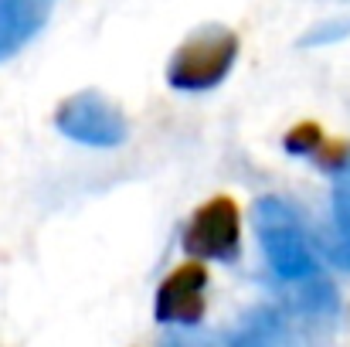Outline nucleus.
Masks as SVG:
<instances>
[{
	"label": "nucleus",
	"instance_id": "nucleus-6",
	"mask_svg": "<svg viewBox=\"0 0 350 347\" xmlns=\"http://www.w3.org/2000/svg\"><path fill=\"white\" fill-rule=\"evenodd\" d=\"M48 21V0H0V62L17 55Z\"/></svg>",
	"mask_w": 350,
	"mask_h": 347
},
{
	"label": "nucleus",
	"instance_id": "nucleus-4",
	"mask_svg": "<svg viewBox=\"0 0 350 347\" xmlns=\"http://www.w3.org/2000/svg\"><path fill=\"white\" fill-rule=\"evenodd\" d=\"M184 252L191 259L215 262H234L241 255V211L232 198H211L191 215L184 229Z\"/></svg>",
	"mask_w": 350,
	"mask_h": 347
},
{
	"label": "nucleus",
	"instance_id": "nucleus-1",
	"mask_svg": "<svg viewBox=\"0 0 350 347\" xmlns=\"http://www.w3.org/2000/svg\"><path fill=\"white\" fill-rule=\"evenodd\" d=\"M252 225H255V235H258V245L265 252L269 269L279 279L303 283V279L320 272L310 235L303 229V218L289 201H282L275 194L258 198L255 208H252Z\"/></svg>",
	"mask_w": 350,
	"mask_h": 347
},
{
	"label": "nucleus",
	"instance_id": "nucleus-9",
	"mask_svg": "<svg viewBox=\"0 0 350 347\" xmlns=\"http://www.w3.org/2000/svg\"><path fill=\"white\" fill-rule=\"evenodd\" d=\"M323 143H327V140H323V129H320L317 123H299V126H293V129L286 133V140H282L286 153H293V157H317Z\"/></svg>",
	"mask_w": 350,
	"mask_h": 347
},
{
	"label": "nucleus",
	"instance_id": "nucleus-11",
	"mask_svg": "<svg viewBox=\"0 0 350 347\" xmlns=\"http://www.w3.org/2000/svg\"><path fill=\"white\" fill-rule=\"evenodd\" d=\"M170 347H180V344H170Z\"/></svg>",
	"mask_w": 350,
	"mask_h": 347
},
{
	"label": "nucleus",
	"instance_id": "nucleus-3",
	"mask_svg": "<svg viewBox=\"0 0 350 347\" xmlns=\"http://www.w3.org/2000/svg\"><path fill=\"white\" fill-rule=\"evenodd\" d=\"M55 126L68 140L85 143V146H99V150L119 146L129 136V119H126V113L119 110L113 99H106L103 92H96V89H85V92L68 96L55 110Z\"/></svg>",
	"mask_w": 350,
	"mask_h": 347
},
{
	"label": "nucleus",
	"instance_id": "nucleus-8",
	"mask_svg": "<svg viewBox=\"0 0 350 347\" xmlns=\"http://www.w3.org/2000/svg\"><path fill=\"white\" fill-rule=\"evenodd\" d=\"M334 229H337V242L330 248V259L350 272V160L337 170L334 181Z\"/></svg>",
	"mask_w": 350,
	"mask_h": 347
},
{
	"label": "nucleus",
	"instance_id": "nucleus-2",
	"mask_svg": "<svg viewBox=\"0 0 350 347\" xmlns=\"http://www.w3.org/2000/svg\"><path fill=\"white\" fill-rule=\"evenodd\" d=\"M238 34L225 24H201L191 31L167 65V82L180 92H204L225 82L238 58Z\"/></svg>",
	"mask_w": 350,
	"mask_h": 347
},
{
	"label": "nucleus",
	"instance_id": "nucleus-10",
	"mask_svg": "<svg viewBox=\"0 0 350 347\" xmlns=\"http://www.w3.org/2000/svg\"><path fill=\"white\" fill-rule=\"evenodd\" d=\"M344 38H350V17H347V21H327V24L310 27V31L299 38V44H303V48H320V44L344 41Z\"/></svg>",
	"mask_w": 350,
	"mask_h": 347
},
{
	"label": "nucleus",
	"instance_id": "nucleus-5",
	"mask_svg": "<svg viewBox=\"0 0 350 347\" xmlns=\"http://www.w3.org/2000/svg\"><path fill=\"white\" fill-rule=\"evenodd\" d=\"M204 290H208V269L201 262H184L177 266L157 290V300H153V317L160 324H180V327H194L201 324L204 310H208V300H204Z\"/></svg>",
	"mask_w": 350,
	"mask_h": 347
},
{
	"label": "nucleus",
	"instance_id": "nucleus-7",
	"mask_svg": "<svg viewBox=\"0 0 350 347\" xmlns=\"http://www.w3.org/2000/svg\"><path fill=\"white\" fill-rule=\"evenodd\" d=\"M234 347H299L296 334L289 327V320L275 310V307H255L238 334H234Z\"/></svg>",
	"mask_w": 350,
	"mask_h": 347
}]
</instances>
